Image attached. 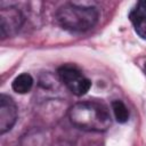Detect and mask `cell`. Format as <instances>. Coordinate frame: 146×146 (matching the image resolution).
Masks as SVG:
<instances>
[{"label":"cell","mask_w":146,"mask_h":146,"mask_svg":"<svg viewBox=\"0 0 146 146\" xmlns=\"http://www.w3.org/2000/svg\"><path fill=\"white\" fill-rule=\"evenodd\" d=\"M71 123L84 131L102 132L110 128L112 119L107 107L98 102H80L68 110Z\"/></svg>","instance_id":"cell-1"},{"label":"cell","mask_w":146,"mask_h":146,"mask_svg":"<svg viewBox=\"0 0 146 146\" xmlns=\"http://www.w3.org/2000/svg\"><path fill=\"white\" fill-rule=\"evenodd\" d=\"M58 24L71 32H84L91 29L98 19V10L90 6L65 3L56 13Z\"/></svg>","instance_id":"cell-2"},{"label":"cell","mask_w":146,"mask_h":146,"mask_svg":"<svg viewBox=\"0 0 146 146\" xmlns=\"http://www.w3.org/2000/svg\"><path fill=\"white\" fill-rule=\"evenodd\" d=\"M58 76L65 87L76 96L86 95L90 87V80L83 75V73L72 65H63L58 68Z\"/></svg>","instance_id":"cell-3"},{"label":"cell","mask_w":146,"mask_h":146,"mask_svg":"<svg viewBox=\"0 0 146 146\" xmlns=\"http://www.w3.org/2000/svg\"><path fill=\"white\" fill-rule=\"evenodd\" d=\"M23 15L15 7L1 8L0 10V32L1 36H11L18 32L23 24Z\"/></svg>","instance_id":"cell-4"},{"label":"cell","mask_w":146,"mask_h":146,"mask_svg":"<svg viewBox=\"0 0 146 146\" xmlns=\"http://www.w3.org/2000/svg\"><path fill=\"white\" fill-rule=\"evenodd\" d=\"M17 120V106L14 100L2 94L0 96V133L9 131Z\"/></svg>","instance_id":"cell-5"},{"label":"cell","mask_w":146,"mask_h":146,"mask_svg":"<svg viewBox=\"0 0 146 146\" xmlns=\"http://www.w3.org/2000/svg\"><path fill=\"white\" fill-rule=\"evenodd\" d=\"M129 19L132 23L136 33L146 40V1H139L129 13Z\"/></svg>","instance_id":"cell-6"},{"label":"cell","mask_w":146,"mask_h":146,"mask_svg":"<svg viewBox=\"0 0 146 146\" xmlns=\"http://www.w3.org/2000/svg\"><path fill=\"white\" fill-rule=\"evenodd\" d=\"M33 86V78L29 73H22L17 75L11 83V88L17 94H26Z\"/></svg>","instance_id":"cell-7"},{"label":"cell","mask_w":146,"mask_h":146,"mask_svg":"<svg viewBox=\"0 0 146 146\" xmlns=\"http://www.w3.org/2000/svg\"><path fill=\"white\" fill-rule=\"evenodd\" d=\"M112 110L114 113V116L117 122L125 123L129 120V111L123 102L121 100H114L112 102Z\"/></svg>","instance_id":"cell-8"},{"label":"cell","mask_w":146,"mask_h":146,"mask_svg":"<svg viewBox=\"0 0 146 146\" xmlns=\"http://www.w3.org/2000/svg\"><path fill=\"white\" fill-rule=\"evenodd\" d=\"M144 72H145V74H146V63H145V65H144Z\"/></svg>","instance_id":"cell-9"}]
</instances>
